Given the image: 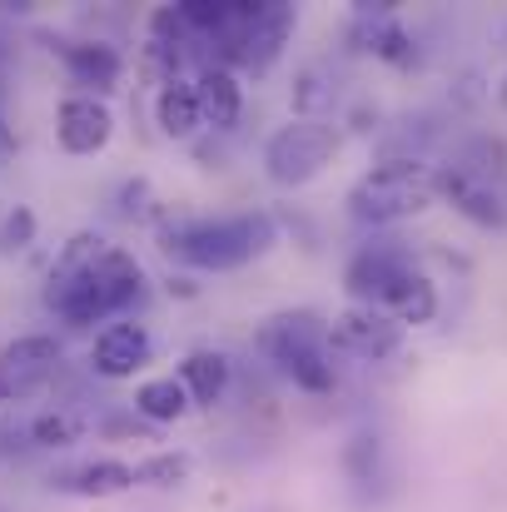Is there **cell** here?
Masks as SVG:
<instances>
[{
	"instance_id": "1",
	"label": "cell",
	"mask_w": 507,
	"mask_h": 512,
	"mask_svg": "<svg viewBox=\"0 0 507 512\" xmlns=\"http://www.w3.org/2000/svg\"><path fill=\"white\" fill-rule=\"evenodd\" d=\"M155 239L174 264L199 269V274H234L254 259H264L279 244V214L269 209H239V214H214V219H165L155 214Z\"/></svg>"
},
{
	"instance_id": "2",
	"label": "cell",
	"mask_w": 507,
	"mask_h": 512,
	"mask_svg": "<svg viewBox=\"0 0 507 512\" xmlns=\"http://www.w3.org/2000/svg\"><path fill=\"white\" fill-rule=\"evenodd\" d=\"M145 299V269L130 249H115L90 269V274H70V279H45V309L65 324V329H95V324H115L125 319L135 304Z\"/></svg>"
},
{
	"instance_id": "3",
	"label": "cell",
	"mask_w": 507,
	"mask_h": 512,
	"mask_svg": "<svg viewBox=\"0 0 507 512\" xmlns=\"http://www.w3.org/2000/svg\"><path fill=\"white\" fill-rule=\"evenodd\" d=\"M254 348L274 363L279 378H289L299 393L324 398L338 388L334 348H329V319L319 309H284L269 314L254 334Z\"/></svg>"
},
{
	"instance_id": "4",
	"label": "cell",
	"mask_w": 507,
	"mask_h": 512,
	"mask_svg": "<svg viewBox=\"0 0 507 512\" xmlns=\"http://www.w3.org/2000/svg\"><path fill=\"white\" fill-rule=\"evenodd\" d=\"M348 219L363 229H393L438 204V174L423 160H383L348 184Z\"/></svg>"
},
{
	"instance_id": "5",
	"label": "cell",
	"mask_w": 507,
	"mask_h": 512,
	"mask_svg": "<svg viewBox=\"0 0 507 512\" xmlns=\"http://www.w3.org/2000/svg\"><path fill=\"white\" fill-rule=\"evenodd\" d=\"M299 10L289 0H234L229 30L214 40L219 45V65H229L234 75H269L284 55V45L294 40Z\"/></svg>"
},
{
	"instance_id": "6",
	"label": "cell",
	"mask_w": 507,
	"mask_h": 512,
	"mask_svg": "<svg viewBox=\"0 0 507 512\" xmlns=\"http://www.w3.org/2000/svg\"><path fill=\"white\" fill-rule=\"evenodd\" d=\"M338 145H343V135L329 120H289L264 140V174L279 189H304L334 165Z\"/></svg>"
},
{
	"instance_id": "7",
	"label": "cell",
	"mask_w": 507,
	"mask_h": 512,
	"mask_svg": "<svg viewBox=\"0 0 507 512\" xmlns=\"http://www.w3.org/2000/svg\"><path fill=\"white\" fill-rule=\"evenodd\" d=\"M408 269H413V249L403 239H368V244L353 249V259L343 269V289H348L353 304L378 309V299L388 294V284L398 274H408Z\"/></svg>"
},
{
	"instance_id": "8",
	"label": "cell",
	"mask_w": 507,
	"mask_h": 512,
	"mask_svg": "<svg viewBox=\"0 0 507 512\" xmlns=\"http://www.w3.org/2000/svg\"><path fill=\"white\" fill-rule=\"evenodd\" d=\"M329 348L348 353V358H363V363H383V358H393L403 348V329L383 309L348 304L343 314L329 319Z\"/></svg>"
},
{
	"instance_id": "9",
	"label": "cell",
	"mask_w": 507,
	"mask_h": 512,
	"mask_svg": "<svg viewBox=\"0 0 507 512\" xmlns=\"http://www.w3.org/2000/svg\"><path fill=\"white\" fill-rule=\"evenodd\" d=\"M60 358L65 348L55 334H20L0 348V388L5 398H30L35 388H45L55 373H60Z\"/></svg>"
},
{
	"instance_id": "10",
	"label": "cell",
	"mask_w": 507,
	"mask_h": 512,
	"mask_svg": "<svg viewBox=\"0 0 507 512\" xmlns=\"http://www.w3.org/2000/svg\"><path fill=\"white\" fill-rule=\"evenodd\" d=\"M150 358H155V339H150V329L135 324V319L105 324V329L95 334V343H90V373L105 378V383H125V378L145 373Z\"/></svg>"
},
{
	"instance_id": "11",
	"label": "cell",
	"mask_w": 507,
	"mask_h": 512,
	"mask_svg": "<svg viewBox=\"0 0 507 512\" xmlns=\"http://www.w3.org/2000/svg\"><path fill=\"white\" fill-rule=\"evenodd\" d=\"M115 135V115L100 95H65L60 110H55V145L70 155V160H90L110 145Z\"/></svg>"
},
{
	"instance_id": "12",
	"label": "cell",
	"mask_w": 507,
	"mask_h": 512,
	"mask_svg": "<svg viewBox=\"0 0 507 512\" xmlns=\"http://www.w3.org/2000/svg\"><path fill=\"white\" fill-rule=\"evenodd\" d=\"M433 174H438V194L463 219H473L478 229H503L507 224V194L498 189V179H483V174L463 170V165H443Z\"/></svg>"
},
{
	"instance_id": "13",
	"label": "cell",
	"mask_w": 507,
	"mask_h": 512,
	"mask_svg": "<svg viewBox=\"0 0 507 512\" xmlns=\"http://www.w3.org/2000/svg\"><path fill=\"white\" fill-rule=\"evenodd\" d=\"M348 40H353V50H368V55L398 65V70H408V65L418 60V45H413V35L398 25L393 0H383V5H358V10H353V25H348Z\"/></svg>"
},
{
	"instance_id": "14",
	"label": "cell",
	"mask_w": 507,
	"mask_h": 512,
	"mask_svg": "<svg viewBox=\"0 0 507 512\" xmlns=\"http://www.w3.org/2000/svg\"><path fill=\"white\" fill-rule=\"evenodd\" d=\"M50 50L65 60V70L80 85V95H100L105 100L125 80V55L110 40H55Z\"/></svg>"
},
{
	"instance_id": "15",
	"label": "cell",
	"mask_w": 507,
	"mask_h": 512,
	"mask_svg": "<svg viewBox=\"0 0 507 512\" xmlns=\"http://www.w3.org/2000/svg\"><path fill=\"white\" fill-rule=\"evenodd\" d=\"M50 488L65 493V498H85V503H105V498H120L135 483V463H120V458H85V463H70L60 473H50Z\"/></svg>"
},
{
	"instance_id": "16",
	"label": "cell",
	"mask_w": 507,
	"mask_h": 512,
	"mask_svg": "<svg viewBox=\"0 0 507 512\" xmlns=\"http://www.w3.org/2000/svg\"><path fill=\"white\" fill-rule=\"evenodd\" d=\"M194 90H199V110H204V130L229 135L244 120V85L229 65L209 60L204 70H194Z\"/></svg>"
},
{
	"instance_id": "17",
	"label": "cell",
	"mask_w": 507,
	"mask_h": 512,
	"mask_svg": "<svg viewBox=\"0 0 507 512\" xmlns=\"http://www.w3.org/2000/svg\"><path fill=\"white\" fill-rule=\"evenodd\" d=\"M174 378L184 383V393H189L194 408H214V403H224V393L234 383V363H229L224 348H189L179 358Z\"/></svg>"
},
{
	"instance_id": "18",
	"label": "cell",
	"mask_w": 507,
	"mask_h": 512,
	"mask_svg": "<svg viewBox=\"0 0 507 512\" xmlns=\"http://www.w3.org/2000/svg\"><path fill=\"white\" fill-rule=\"evenodd\" d=\"M155 125L160 135L174 145H194L204 135V110H199V90H194V75L189 80H169L155 90Z\"/></svg>"
},
{
	"instance_id": "19",
	"label": "cell",
	"mask_w": 507,
	"mask_h": 512,
	"mask_svg": "<svg viewBox=\"0 0 507 512\" xmlns=\"http://www.w3.org/2000/svg\"><path fill=\"white\" fill-rule=\"evenodd\" d=\"M378 309L398 324V329H418V324H433L438 319V289H433V279L413 264L408 274H398L393 284H388V294L378 299Z\"/></svg>"
},
{
	"instance_id": "20",
	"label": "cell",
	"mask_w": 507,
	"mask_h": 512,
	"mask_svg": "<svg viewBox=\"0 0 507 512\" xmlns=\"http://www.w3.org/2000/svg\"><path fill=\"white\" fill-rule=\"evenodd\" d=\"M130 413L145 418L150 428H169V423H179L184 413H194V403H189V393H184V383H179L174 373H160V378H145V383L135 388Z\"/></svg>"
},
{
	"instance_id": "21",
	"label": "cell",
	"mask_w": 507,
	"mask_h": 512,
	"mask_svg": "<svg viewBox=\"0 0 507 512\" xmlns=\"http://www.w3.org/2000/svg\"><path fill=\"white\" fill-rule=\"evenodd\" d=\"M289 105H294V120H329V110H334V80H329V70L324 65H304L294 75Z\"/></svg>"
},
{
	"instance_id": "22",
	"label": "cell",
	"mask_w": 507,
	"mask_h": 512,
	"mask_svg": "<svg viewBox=\"0 0 507 512\" xmlns=\"http://www.w3.org/2000/svg\"><path fill=\"white\" fill-rule=\"evenodd\" d=\"M189 468H194V458L184 448H155L150 458L135 463V483L140 488H179L189 478Z\"/></svg>"
},
{
	"instance_id": "23",
	"label": "cell",
	"mask_w": 507,
	"mask_h": 512,
	"mask_svg": "<svg viewBox=\"0 0 507 512\" xmlns=\"http://www.w3.org/2000/svg\"><path fill=\"white\" fill-rule=\"evenodd\" d=\"M25 438H30V448H70V443L80 438V418L65 413V408L35 413V418L25 423Z\"/></svg>"
},
{
	"instance_id": "24",
	"label": "cell",
	"mask_w": 507,
	"mask_h": 512,
	"mask_svg": "<svg viewBox=\"0 0 507 512\" xmlns=\"http://www.w3.org/2000/svg\"><path fill=\"white\" fill-rule=\"evenodd\" d=\"M378 458H383L378 433H353V438L343 443V473H348L358 488H368V483L378 478Z\"/></svg>"
},
{
	"instance_id": "25",
	"label": "cell",
	"mask_w": 507,
	"mask_h": 512,
	"mask_svg": "<svg viewBox=\"0 0 507 512\" xmlns=\"http://www.w3.org/2000/svg\"><path fill=\"white\" fill-rule=\"evenodd\" d=\"M35 229H40V219H35V209H30V204L5 209V214H0V259L25 254V249L35 244Z\"/></svg>"
},
{
	"instance_id": "26",
	"label": "cell",
	"mask_w": 507,
	"mask_h": 512,
	"mask_svg": "<svg viewBox=\"0 0 507 512\" xmlns=\"http://www.w3.org/2000/svg\"><path fill=\"white\" fill-rule=\"evenodd\" d=\"M115 214L120 219H155V189H150V179H125L120 184V194H115Z\"/></svg>"
},
{
	"instance_id": "27",
	"label": "cell",
	"mask_w": 507,
	"mask_h": 512,
	"mask_svg": "<svg viewBox=\"0 0 507 512\" xmlns=\"http://www.w3.org/2000/svg\"><path fill=\"white\" fill-rule=\"evenodd\" d=\"M5 403H10V398H5V388H0V408H5Z\"/></svg>"
}]
</instances>
